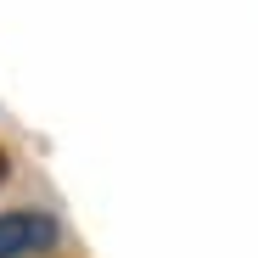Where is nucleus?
Here are the masks:
<instances>
[{
    "instance_id": "2",
    "label": "nucleus",
    "mask_w": 258,
    "mask_h": 258,
    "mask_svg": "<svg viewBox=\"0 0 258 258\" xmlns=\"http://www.w3.org/2000/svg\"><path fill=\"white\" fill-rule=\"evenodd\" d=\"M6 174H12V157H6V146H0V185H6Z\"/></svg>"
},
{
    "instance_id": "1",
    "label": "nucleus",
    "mask_w": 258,
    "mask_h": 258,
    "mask_svg": "<svg viewBox=\"0 0 258 258\" xmlns=\"http://www.w3.org/2000/svg\"><path fill=\"white\" fill-rule=\"evenodd\" d=\"M56 236H62V225L51 213H39V208L0 213V258H34V252L56 247Z\"/></svg>"
}]
</instances>
